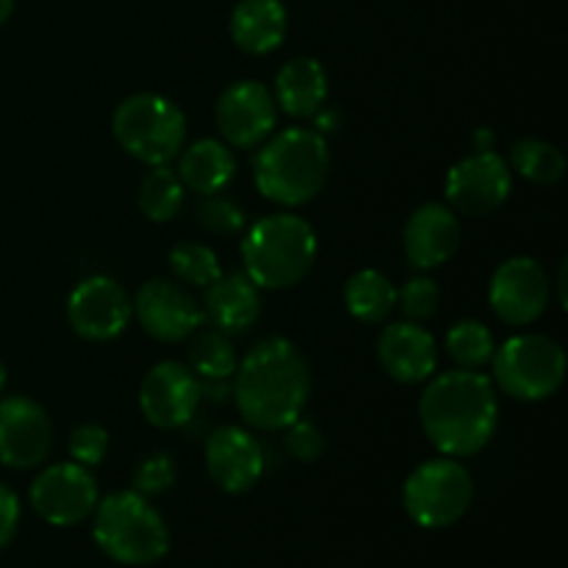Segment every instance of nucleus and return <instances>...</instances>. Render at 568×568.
<instances>
[{"label": "nucleus", "instance_id": "1", "mask_svg": "<svg viewBox=\"0 0 568 568\" xmlns=\"http://www.w3.org/2000/svg\"><path fill=\"white\" fill-rule=\"evenodd\" d=\"M233 399L244 425L281 433L300 419L311 399V366L303 349L283 336L261 338L233 372Z\"/></svg>", "mask_w": 568, "mask_h": 568}, {"label": "nucleus", "instance_id": "2", "mask_svg": "<svg viewBox=\"0 0 568 568\" xmlns=\"http://www.w3.org/2000/svg\"><path fill=\"white\" fill-rule=\"evenodd\" d=\"M419 425L427 442L449 458H471L486 449L499 425L491 377L471 369L433 375L419 397Z\"/></svg>", "mask_w": 568, "mask_h": 568}, {"label": "nucleus", "instance_id": "3", "mask_svg": "<svg viewBox=\"0 0 568 568\" xmlns=\"http://www.w3.org/2000/svg\"><path fill=\"white\" fill-rule=\"evenodd\" d=\"M258 148V155L253 159V178L270 203L297 209L325 189L331 148L320 131L294 125L272 133Z\"/></svg>", "mask_w": 568, "mask_h": 568}, {"label": "nucleus", "instance_id": "4", "mask_svg": "<svg viewBox=\"0 0 568 568\" xmlns=\"http://www.w3.org/2000/svg\"><path fill=\"white\" fill-rule=\"evenodd\" d=\"M320 242L308 220L281 211L255 222L242 239L244 275L264 292L292 288L314 270Z\"/></svg>", "mask_w": 568, "mask_h": 568}, {"label": "nucleus", "instance_id": "5", "mask_svg": "<svg viewBox=\"0 0 568 568\" xmlns=\"http://www.w3.org/2000/svg\"><path fill=\"white\" fill-rule=\"evenodd\" d=\"M92 536L105 558L120 566H153L170 552V527L148 497L114 491L94 508Z\"/></svg>", "mask_w": 568, "mask_h": 568}, {"label": "nucleus", "instance_id": "6", "mask_svg": "<svg viewBox=\"0 0 568 568\" xmlns=\"http://www.w3.org/2000/svg\"><path fill=\"white\" fill-rule=\"evenodd\" d=\"M116 144L148 166L170 164L186 148V116L170 98L136 92L122 100L111 116Z\"/></svg>", "mask_w": 568, "mask_h": 568}, {"label": "nucleus", "instance_id": "7", "mask_svg": "<svg viewBox=\"0 0 568 568\" xmlns=\"http://www.w3.org/2000/svg\"><path fill=\"white\" fill-rule=\"evenodd\" d=\"M491 383L519 403H541L566 381V349L544 333H519L494 349Z\"/></svg>", "mask_w": 568, "mask_h": 568}, {"label": "nucleus", "instance_id": "8", "mask_svg": "<svg viewBox=\"0 0 568 568\" xmlns=\"http://www.w3.org/2000/svg\"><path fill=\"white\" fill-rule=\"evenodd\" d=\"M475 499L471 471L458 458L438 455L408 475L403 486V508L425 530H444L464 519Z\"/></svg>", "mask_w": 568, "mask_h": 568}, {"label": "nucleus", "instance_id": "9", "mask_svg": "<svg viewBox=\"0 0 568 568\" xmlns=\"http://www.w3.org/2000/svg\"><path fill=\"white\" fill-rule=\"evenodd\" d=\"M514 192V172L494 150H477L449 166L444 178L447 205L458 216H488L503 209Z\"/></svg>", "mask_w": 568, "mask_h": 568}, {"label": "nucleus", "instance_id": "10", "mask_svg": "<svg viewBox=\"0 0 568 568\" xmlns=\"http://www.w3.org/2000/svg\"><path fill=\"white\" fill-rule=\"evenodd\" d=\"M552 303V281L530 255H514L494 270L488 281V305L508 327L536 325Z\"/></svg>", "mask_w": 568, "mask_h": 568}, {"label": "nucleus", "instance_id": "11", "mask_svg": "<svg viewBox=\"0 0 568 568\" xmlns=\"http://www.w3.org/2000/svg\"><path fill=\"white\" fill-rule=\"evenodd\" d=\"M31 508L53 527H75L94 514L100 488L92 471L75 460L44 466L28 488Z\"/></svg>", "mask_w": 568, "mask_h": 568}, {"label": "nucleus", "instance_id": "12", "mask_svg": "<svg viewBox=\"0 0 568 568\" xmlns=\"http://www.w3.org/2000/svg\"><path fill=\"white\" fill-rule=\"evenodd\" d=\"M131 320V294L109 275L83 277L67 297V322L83 342H114Z\"/></svg>", "mask_w": 568, "mask_h": 568}, {"label": "nucleus", "instance_id": "13", "mask_svg": "<svg viewBox=\"0 0 568 568\" xmlns=\"http://www.w3.org/2000/svg\"><path fill=\"white\" fill-rule=\"evenodd\" d=\"M133 316L150 338L161 344H181L203 327V308L183 283L153 277L133 294Z\"/></svg>", "mask_w": 568, "mask_h": 568}, {"label": "nucleus", "instance_id": "14", "mask_svg": "<svg viewBox=\"0 0 568 568\" xmlns=\"http://www.w3.org/2000/svg\"><path fill=\"white\" fill-rule=\"evenodd\" d=\"M214 120L227 148H258L275 133L277 125V105L272 89L253 78L231 83L216 100Z\"/></svg>", "mask_w": 568, "mask_h": 568}, {"label": "nucleus", "instance_id": "15", "mask_svg": "<svg viewBox=\"0 0 568 568\" xmlns=\"http://www.w3.org/2000/svg\"><path fill=\"white\" fill-rule=\"evenodd\" d=\"M200 377L181 361H161L139 386V410L159 430H181L197 416Z\"/></svg>", "mask_w": 568, "mask_h": 568}, {"label": "nucleus", "instance_id": "16", "mask_svg": "<svg viewBox=\"0 0 568 568\" xmlns=\"http://www.w3.org/2000/svg\"><path fill=\"white\" fill-rule=\"evenodd\" d=\"M55 430L48 410L31 397L0 399V464L9 469H37L53 453Z\"/></svg>", "mask_w": 568, "mask_h": 568}, {"label": "nucleus", "instance_id": "17", "mask_svg": "<svg viewBox=\"0 0 568 568\" xmlns=\"http://www.w3.org/2000/svg\"><path fill=\"white\" fill-rule=\"evenodd\" d=\"M205 471L211 483L225 494H244L258 486L264 477V447L250 430L236 425H222L205 438Z\"/></svg>", "mask_w": 568, "mask_h": 568}, {"label": "nucleus", "instance_id": "18", "mask_svg": "<svg viewBox=\"0 0 568 568\" xmlns=\"http://www.w3.org/2000/svg\"><path fill=\"white\" fill-rule=\"evenodd\" d=\"M377 361L381 369L403 386L427 383L438 369L436 336L422 322H386L377 336Z\"/></svg>", "mask_w": 568, "mask_h": 568}, {"label": "nucleus", "instance_id": "19", "mask_svg": "<svg viewBox=\"0 0 568 568\" xmlns=\"http://www.w3.org/2000/svg\"><path fill=\"white\" fill-rule=\"evenodd\" d=\"M460 247V216L444 203H425L410 211L403 227L405 258L414 270L430 272L453 261Z\"/></svg>", "mask_w": 568, "mask_h": 568}, {"label": "nucleus", "instance_id": "20", "mask_svg": "<svg viewBox=\"0 0 568 568\" xmlns=\"http://www.w3.org/2000/svg\"><path fill=\"white\" fill-rule=\"evenodd\" d=\"M203 322L225 336H244L261 316V288L244 272H222L211 286L203 288Z\"/></svg>", "mask_w": 568, "mask_h": 568}, {"label": "nucleus", "instance_id": "21", "mask_svg": "<svg viewBox=\"0 0 568 568\" xmlns=\"http://www.w3.org/2000/svg\"><path fill=\"white\" fill-rule=\"evenodd\" d=\"M288 11L281 0H239L231 11V39L242 53L270 55L286 42Z\"/></svg>", "mask_w": 568, "mask_h": 568}, {"label": "nucleus", "instance_id": "22", "mask_svg": "<svg viewBox=\"0 0 568 568\" xmlns=\"http://www.w3.org/2000/svg\"><path fill=\"white\" fill-rule=\"evenodd\" d=\"M272 98H275L277 109L292 116V120H311L327 103L325 67L314 55L288 59L277 70Z\"/></svg>", "mask_w": 568, "mask_h": 568}, {"label": "nucleus", "instance_id": "23", "mask_svg": "<svg viewBox=\"0 0 568 568\" xmlns=\"http://www.w3.org/2000/svg\"><path fill=\"white\" fill-rule=\"evenodd\" d=\"M178 178L183 189L200 197L222 194L236 178V155L222 139H197L178 155Z\"/></svg>", "mask_w": 568, "mask_h": 568}, {"label": "nucleus", "instance_id": "24", "mask_svg": "<svg viewBox=\"0 0 568 568\" xmlns=\"http://www.w3.org/2000/svg\"><path fill=\"white\" fill-rule=\"evenodd\" d=\"M344 305L361 325H386L397 311V286L381 270H361L344 286Z\"/></svg>", "mask_w": 568, "mask_h": 568}, {"label": "nucleus", "instance_id": "25", "mask_svg": "<svg viewBox=\"0 0 568 568\" xmlns=\"http://www.w3.org/2000/svg\"><path fill=\"white\" fill-rule=\"evenodd\" d=\"M186 342V366L200 381H231L239 366V355L233 349L231 336L220 333L216 327H205V331L197 327Z\"/></svg>", "mask_w": 568, "mask_h": 568}, {"label": "nucleus", "instance_id": "26", "mask_svg": "<svg viewBox=\"0 0 568 568\" xmlns=\"http://www.w3.org/2000/svg\"><path fill=\"white\" fill-rule=\"evenodd\" d=\"M136 203L144 220L164 225V222H172L183 211L186 189H183L181 178H178V172L172 170L170 164L153 166V170L142 178Z\"/></svg>", "mask_w": 568, "mask_h": 568}, {"label": "nucleus", "instance_id": "27", "mask_svg": "<svg viewBox=\"0 0 568 568\" xmlns=\"http://www.w3.org/2000/svg\"><path fill=\"white\" fill-rule=\"evenodd\" d=\"M508 166L536 186H555L566 175V155L547 139H521L510 148Z\"/></svg>", "mask_w": 568, "mask_h": 568}, {"label": "nucleus", "instance_id": "28", "mask_svg": "<svg viewBox=\"0 0 568 568\" xmlns=\"http://www.w3.org/2000/svg\"><path fill=\"white\" fill-rule=\"evenodd\" d=\"M444 349H447V355L455 361L458 369L480 372L483 366L491 364L497 342H494V333L483 322L460 320L444 336Z\"/></svg>", "mask_w": 568, "mask_h": 568}, {"label": "nucleus", "instance_id": "29", "mask_svg": "<svg viewBox=\"0 0 568 568\" xmlns=\"http://www.w3.org/2000/svg\"><path fill=\"white\" fill-rule=\"evenodd\" d=\"M166 264H170L175 281L183 283L186 288H205L222 275L220 255L214 253V247L203 242H192V239L172 244L170 253H166Z\"/></svg>", "mask_w": 568, "mask_h": 568}, {"label": "nucleus", "instance_id": "30", "mask_svg": "<svg viewBox=\"0 0 568 568\" xmlns=\"http://www.w3.org/2000/svg\"><path fill=\"white\" fill-rule=\"evenodd\" d=\"M197 225L203 227L211 236L231 239L239 236L247 225V214L239 203H233L231 197H222V194H209V197H200L197 203Z\"/></svg>", "mask_w": 568, "mask_h": 568}, {"label": "nucleus", "instance_id": "31", "mask_svg": "<svg viewBox=\"0 0 568 568\" xmlns=\"http://www.w3.org/2000/svg\"><path fill=\"white\" fill-rule=\"evenodd\" d=\"M442 305V288L433 277L414 275L397 288V308L408 322H427L438 314Z\"/></svg>", "mask_w": 568, "mask_h": 568}, {"label": "nucleus", "instance_id": "32", "mask_svg": "<svg viewBox=\"0 0 568 568\" xmlns=\"http://www.w3.org/2000/svg\"><path fill=\"white\" fill-rule=\"evenodd\" d=\"M175 477H178V469L172 455L166 453L148 455V458L139 460L136 471H133V491L142 494V497L148 499L161 497V494L170 491V488L175 486Z\"/></svg>", "mask_w": 568, "mask_h": 568}, {"label": "nucleus", "instance_id": "33", "mask_svg": "<svg viewBox=\"0 0 568 568\" xmlns=\"http://www.w3.org/2000/svg\"><path fill=\"white\" fill-rule=\"evenodd\" d=\"M283 447L300 464H316L325 455V433L316 422L300 416L292 425L283 427Z\"/></svg>", "mask_w": 568, "mask_h": 568}, {"label": "nucleus", "instance_id": "34", "mask_svg": "<svg viewBox=\"0 0 568 568\" xmlns=\"http://www.w3.org/2000/svg\"><path fill=\"white\" fill-rule=\"evenodd\" d=\"M67 453L75 464L87 466V469H94L105 460L109 455V430L103 425H94V422H87V425H78L75 430L70 433V442H67Z\"/></svg>", "mask_w": 568, "mask_h": 568}, {"label": "nucleus", "instance_id": "35", "mask_svg": "<svg viewBox=\"0 0 568 568\" xmlns=\"http://www.w3.org/2000/svg\"><path fill=\"white\" fill-rule=\"evenodd\" d=\"M20 527V499L0 480V549L9 547Z\"/></svg>", "mask_w": 568, "mask_h": 568}, {"label": "nucleus", "instance_id": "36", "mask_svg": "<svg viewBox=\"0 0 568 568\" xmlns=\"http://www.w3.org/2000/svg\"><path fill=\"white\" fill-rule=\"evenodd\" d=\"M233 394V383L231 381H200V397L203 403H225L227 397Z\"/></svg>", "mask_w": 568, "mask_h": 568}, {"label": "nucleus", "instance_id": "37", "mask_svg": "<svg viewBox=\"0 0 568 568\" xmlns=\"http://www.w3.org/2000/svg\"><path fill=\"white\" fill-rule=\"evenodd\" d=\"M475 144H477V150H494L491 144H494V133L488 131V128H480V131L475 133Z\"/></svg>", "mask_w": 568, "mask_h": 568}, {"label": "nucleus", "instance_id": "38", "mask_svg": "<svg viewBox=\"0 0 568 568\" xmlns=\"http://www.w3.org/2000/svg\"><path fill=\"white\" fill-rule=\"evenodd\" d=\"M558 303L560 308H568V297H566V261L560 264V272H558Z\"/></svg>", "mask_w": 568, "mask_h": 568}, {"label": "nucleus", "instance_id": "39", "mask_svg": "<svg viewBox=\"0 0 568 568\" xmlns=\"http://www.w3.org/2000/svg\"><path fill=\"white\" fill-rule=\"evenodd\" d=\"M11 14H14V0H0V26H6Z\"/></svg>", "mask_w": 568, "mask_h": 568}, {"label": "nucleus", "instance_id": "40", "mask_svg": "<svg viewBox=\"0 0 568 568\" xmlns=\"http://www.w3.org/2000/svg\"><path fill=\"white\" fill-rule=\"evenodd\" d=\"M6 381H9V369H6L3 358H0V392H3V388H6Z\"/></svg>", "mask_w": 568, "mask_h": 568}]
</instances>
